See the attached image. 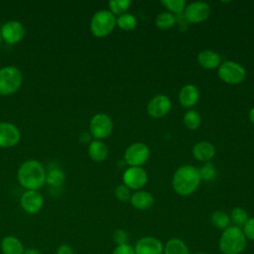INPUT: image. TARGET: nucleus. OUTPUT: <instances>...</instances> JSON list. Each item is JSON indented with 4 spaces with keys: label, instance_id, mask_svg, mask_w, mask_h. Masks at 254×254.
Instances as JSON below:
<instances>
[{
    "label": "nucleus",
    "instance_id": "1",
    "mask_svg": "<svg viewBox=\"0 0 254 254\" xmlns=\"http://www.w3.org/2000/svg\"><path fill=\"white\" fill-rule=\"evenodd\" d=\"M46 171L37 160H27L18 169L19 184L27 190H38L46 184Z\"/></svg>",
    "mask_w": 254,
    "mask_h": 254
},
{
    "label": "nucleus",
    "instance_id": "2",
    "mask_svg": "<svg viewBox=\"0 0 254 254\" xmlns=\"http://www.w3.org/2000/svg\"><path fill=\"white\" fill-rule=\"evenodd\" d=\"M200 181L201 179L197 168L191 165H184L174 174L172 182L173 189L180 195H190L196 190Z\"/></svg>",
    "mask_w": 254,
    "mask_h": 254
},
{
    "label": "nucleus",
    "instance_id": "3",
    "mask_svg": "<svg viewBox=\"0 0 254 254\" xmlns=\"http://www.w3.org/2000/svg\"><path fill=\"white\" fill-rule=\"evenodd\" d=\"M247 245V239L242 228L230 225L224 229L218 241V248L222 254H241Z\"/></svg>",
    "mask_w": 254,
    "mask_h": 254
},
{
    "label": "nucleus",
    "instance_id": "4",
    "mask_svg": "<svg viewBox=\"0 0 254 254\" xmlns=\"http://www.w3.org/2000/svg\"><path fill=\"white\" fill-rule=\"evenodd\" d=\"M23 82L21 70L13 65L0 68V95H10L19 90Z\"/></svg>",
    "mask_w": 254,
    "mask_h": 254
},
{
    "label": "nucleus",
    "instance_id": "5",
    "mask_svg": "<svg viewBox=\"0 0 254 254\" xmlns=\"http://www.w3.org/2000/svg\"><path fill=\"white\" fill-rule=\"evenodd\" d=\"M116 26V18L109 10L97 11L90 21V32L96 38L109 35Z\"/></svg>",
    "mask_w": 254,
    "mask_h": 254
},
{
    "label": "nucleus",
    "instance_id": "6",
    "mask_svg": "<svg viewBox=\"0 0 254 254\" xmlns=\"http://www.w3.org/2000/svg\"><path fill=\"white\" fill-rule=\"evenodd\" d=\"M219 78L228 84L241 83L246 77L245 68L232 61H225L218 66Z\"/></svg>",
    "mask_w": 254,
    "mask_h": 254
},
{
    "label": "nucleus",
    "instance_id": "7",
    "mask_svg": "<svg viewBox=\"0 0 254 254\" xmlns=\"http://www.w3.org/2000/svg\"><path fill=\"white\" fill-rule=\"evenodd\" d=\"M113 130L111 118L105 113L95 114L89 122V134L96 140L108 138Z\"/></svg>",
    "mask_w": 254,
    "mask_h": 254
},
{
    "label": "nucleus",
    "instance_id": "8",
    "mask_svg": "<svg viewBox=\"0 0 254 254\" xmlns=\"http://www.w3.org/2000/svg\"><path fill=\"white\" fill-rule=\"evenodd\" d=\"M150 157L149 147L141 142L131 144L124 153V160L130 167H141Z\"/></svg>",
    "mask_w": 254,
    "mask_h": 254
},
{
    "label": "nucleus",
    "instance_id": "9",
    "mask_svg": "<svg viewBox=\"0 0 254 254\" xmlns=\"http://www.w3.org/2000/svg\"><path fill=\"white\" fill-rule=\"evenodd\" d=\"M210 15V6L202 1L191 2L184 10L185 19L191 24H198L208 18Z\"/></svg>",
    "mask_w": 254,
    "mask_h": 254
},
{
    "label": "nucleus",
    "instance_id": "10",
    "mask_svg": "<svg viewBox=\"0 0 254 254\" xmlns=\"http://www.w3.org/2000/svg\"><path fill=\"white\" fill-rule=\"evenodd\" d=\"M122 180L128 189L138 190L146 185L148 176L146 171L141 167H129L125 170Z\"/></svg>",
    "mask_w": 254,
    "mask_h": 254
},
{
    "label": "nucleus",
    "instance_id": "11",
    "mask_svg": "<svg viewBox=\"0 0 254 254\" xmlns=\"http://www.w3.org/2000/svg\"><path fill=\"white\" fill-rule=\"evenodd\" d=\"M2 40L7 44L14 45L19 43L25 36L24 25L19 21H8L6 22L0 30Z\"/></svg>",
    "mask_w": 254,
    "mask_h": 254
},
{
    "label": "nucleus",
    "instance_id": "12",
    "mask_svg": "<svg viewBox=\"0 0 254 254\" xmlns=\"http://www.w3.org/2000/svg\"><path fill=\"white\" fill-rule=\"evenodd\" d=\"M172 108V102L167 95H155L147 105V113L153 118H162L169 113Z\"/></svg>",
    "mask_w": 254,
    "mask_h": 254
},
{
    "label": "nucleus",
    "instance_id": "13",
    "mask_svg": "<svg viewBox=\"0 0 254 254\" xmlns=\"http://www.w3.org/2000/svg\"><path fill=\"white\" fill-rule=\"evenodd\" d=\"M20 204L25 212L35 214L41 210L44 204V198L38 190H26L20 198Z\"/></svg>",
    "mask_w": 254,
    "mask_h": 254
},
{
    "label": "nucleus",
    "instance_id": "14",
    "mask_svg": "<svg viewBox=\"0 0 254 254\" xmlns=\"http://www.w3.org/2000/svg\"><path fill=\"white\" fill-rule=\"evenodd\" d=\"M21 134L16 125L10 122H0V148H10L19 143Z\"/></svg>",
    "mask_w": 254,
    "mask_h": 254
},
{
    "label": "nucleus",
    "instance_id": "15",
    "mask_svg": "<svg viewBox=\"0 0 254 254\" xmlns=\"http://www.w3.org/2000/svg\"><path fill=\"white\" fill-rule=\"evenodd\" d=\"M134 250L135 254H163L164 245L154 236H144L136 242Z\"/></svg>",
    "mask_w": 254,
    "mask_h": 254
},
{
    "label": "nucleus",
    "instance_id": "16",
    "mask_svg": "<svg viewBox=\"0 0 254 254\" xmlns=\"http://www.w3.org/2000/svg\"><path fill=\"white\" fill-rule=\"evenodd\" d=\"M199 99V91L193 84L184 85L179 92V101L185 108L194 106Z\"/></svg>",
    "mask_w": 254,
    "mask_h": 254
},
{
    "label": "nucleus",
    "instance_id": "17",
    "mask_svg": "<svg viewBox=\"0 0 254 254\" xmlns=\"http://www.w3.org/2000/svg\"><path fill=\"white\" fill-rule=\"evenodd\" d=\"M131 205L139 210H146L153 206L155 199L154 196L145 190H137L130 197Z\"/></svg>",
    "mask_w": 254,
    "mask_h": 254
},
{
    "label": "nucleus",
    "instance_id": "18",
    "mask_svg": "<svg viewBox=\"0 0 254 254\" xmlns=\"http://www.w3.org/2000/svg\"><path fill=\"white\" fill-rule=\"evenodd\" d=\"M191 153L197 161L209 162L215 155V149L211 143L207 141H200L192 147Z\"/></svg>",
    "mask_w": 254,
    "mask_h": 254
},
{
    "label": "nucleus",
    "instance_id": "19",
    "mask_svg": "<svg viewBox=\"0 0 254 254\" xmlns=\"http://www.w3.org/2000/svg\"><path fill=\"white\" fill-rule=\"evenodd\" d=\"M197 62L200 66L206 69H213L220 65V57L214 51L203 50L197 55Z\"/></svg>",
    "mask_w": 254,
    "mask_h": 254
},
{
    "label": "nucleus",
    "instance_id": "20",
    "mask_svg": "<svg viewBox=\"0 0 254 254\" xmlns=\"http://www.w3.org/2000/svg\"><path fill=\"white\" fill-rule=\"evenodd\" d=\"M88 155L94 162H103L108 156V148L101 140L91 141L88 145Z\"/></svg>",
    "mask_w": 254,
    "mask_h": 254
},
{
    "label": "nucleus",
    "instance_id": "21",
    "mask_svg": "<svg viewBox=\"0 0 254 254\" xmlns=\"http://www.w3.org/2000/svg\"><path fill=\"white\" fill-rule=\"evenodd\" d=\"M1 250L3 254H24L22 242L15 236H5L1 241Z\"/></svg>",
    "mask_w": 254,
    "mask_h": 254
},
{
    "label": "nucleus",
    "instance_id": "22",
    "mask_svg": "<svg viewBox=\"0 0 254 254\" xmlns=\"http://www.w3.org/2000/svg\"><path fill=\"white\" fill-rule=\"evenodd\" d=\"M163 254H190L186 242L180 238H171L164 245Z\"/></svg>",
    "mask_w": 254,
    "mask_h": 254
},
{
    "label": "nucleus",
    "instance_id": "23",
    "mask_svg": "<svg viewBox=\"0 0 254 254\" xmlns=\"http://www.w3.org/2000/svg\"><path fill=\"white\" fill-rule=\"evenodd\" d=\"M210 221L211 224L220 230L226 229L228 226H230V216L228 213H226L223 210H215L211 216H210Z\"/></svg>",
    "mask_w": 254,
    "mask_h": 254
},
{
    "label": "nucleus",
    "instance_id": "24",
    "mask_svg": "<svg viewBox=\"0 0 254 254\" xmlns=\"http://www.w3.org/2000/svg\"><path fill=\"white\" fill-rule=\"evenodd\" d=\"M116 25L124 31H132L137 26V19L134 15L125 13L116 18Z\"/></svg>",
    "mask_w": 254,
    "mask_h": 254
},
{
    "label": "nucleus",
    "instance_id": "25",
    "mask_svg": "<svg viewBox=\"0 0 254 254\" xmlns=\"http://www.w3.org/2000/svg\"><path fill=\"white\" fill-rule=\"evenodd\" d=\"M155 24L161 30H168L176 24V17L170 12H162L157 16Z\"/></svg>",
    "mask_w": 254,
    "mask_h": 254
},
{
    "label": "nucleus",
    "instance_id": "26",
    "mask_svg": "<svg viewBox=\"0 0 254 254\" xmlns=\"http://www.w3.org/2000/svg\"><path fill=\"white\" fill-rule=\"evenodd\" d=\"M65 180V176L64 172L60 169L51 170L46 177V183L54 188H59L64 185Z\"/></svg>",
    "mask_w": 254,
    "mask_h": 254
},
{
    "label": "nucleus",
    "instance_id": "27",
    "mask_svg": "<svg viewBox=\"0 0 254 254\" xmlns=\"http://www.w3.org/2000/svg\"><path fill=\"white\" fill-rule=\"evenodd\" d=\"M229 216H230V221L233 223V225L240 228L243 227V225L249 219L247 211L242 207H234L231 210Z\"/></svg>",
    "mask_w": 254,
    "mask_h": 254
},
{
    "label": "nucleus",
    "instance_id": "28",
    "mask_svg": "<svg viewBox=\"0 0 254 254\" xmlns=\"http://www.w3.org/2000/svg\"><path fill=\"white\" fill-rule=\"evenodd\" d=\"M184 124L188 129L190 130H194L196 129L201 122V118L200 115L195 111V110H189L184 114V118H183Z\"/></svg>",
    "mask_w": 254,
    "mask_h": 254
},
{
    "label": "nucleus",
    "instance_id": "29",
    "mask_svg": "<svg viewBox=\"0 0 254 254\" xmlns=\"http://www.w3.org/2000/svg\"><path fill=\"white\" fill-rule=\"evenodd\" d=\"M131 5L130 0H111L108 2L109 11L115 16V15H122L127 12Z\"/></svg>",
    "mask_w": 254,
    "mask_h": 254
},
{
    "label": "nucleus",
    "instance_id": "30",
    "mask_svg": "<svg viewBox=\"0 0 254 254\" xmlns=\"http://www.w3.org/2000/svg\"><path fill=\"white\" fill-rule=\"evenodd\" d=\"M161 4L165 6L172 14H181L186 8L185 0H162Z\"/></svg>",
    "mask_w": 254,
    "mask_h": 254
},
{
    "label": "nucleus",
    "instance_id": "31",
    "mask_svg": "<svg viewBox=\"0 0 254 254\" xmlns=\"http://www.w3.org/2000/svg\"><path fill=\"white\" fill-rule=\"evenodd\" d=\"M198 172L200 179L205 182L213 181L216 177V170L214 166L209 162H206L200 169H198Z\"/></svg>",
    "mask_w": 254,
    "mask_h": 254
},
{
    "label": "nucleus",
    "instance_id": "32",
    "mask_svg": "<svg viewBox=\"0 0 254 254\" xmlns=\"http://www.w3.org/2000/svg\"><path fill=\"white\" fill-rule=\"evenodd\" d=\"M115 196H116V198L118 200H120L122 202L129 201L130 197H131L130 189H128L124 184L123 185H119L115 189Z\"/></svg>",
    "mask_w": 254,
    "mask_h": 254
},
{
    "label": "nucleus",
    "instance_id": "33",
    "mask_svg": "<svg viewBox=\"0 0 254 254\" xmlns=\"http://www.w3.org/2000/svg\"><path fill=\"white\" fill-rule=\"evenodd\" d=\"M128 233L124 229H117L113 233V241L116 244V246L128 243Z\"/></svg>",
    "mask_w": 254,
    "mask_h": 254
},
{
    "label": "nucleus",
    "instance_id": "34",
    "mask_svg": "<svg viewBox=\"0 0 254 254\" xmlns=\"http://www.w3.org/2000/svg\"><path fill=\"white\" fill-rule=\"evenodd\" d=\"M242 231L246 239L254 241V217H251L247 220V222L242 227Z\"/></svg>",
    "mask_w": 254,
    "mask_h": 254
},
{
    "label": "nucleus",
    "instance_id": "35",
    "mask_svg": "<svg viewBox=\"0 0 254 254\" xmlns=\"http://www.w3.org/2000/svg\"><path fill=\"white\" fill-rule=\"evenodd\" d=\"M111 254H135L134 246L130 245L129 243L122 244V245H117Z\"/></svg>",
    "mask_w": 254,
    "mask_h": 254
},
{
    "label": "nucleus",
    "instance_id": "36",
    "mask_svg": "<svg viewBox=\"0 0 254 254\" xmlns=\"http://www.w3.org/2000/svg\"><path fill=\"white\" fill-rule=\"evenodd\" d=\"M56 254H73L72 248L67 244H62L58 247Z\"/></svg>",
    "mask_w": 254,
    "mask_h": 254
},
{
    "label": "nucleus",
    "instance_id": "37",
    "mask_svg": "<svg viewBox=\"0 0 254 254\" xmlns=\"http://www.w3.org/2000/svg\"><path fill=\"white\" fill-rule=\"evenodd\" d=\"M24 254H41V252L36 248H28L24 251Z\"/></svg>",
    "mask_w": 254,
    "mask_h": 254
},
{
    "label": "nucleus",
    "instance_id": "38",
    "mask_svg": "<svg viewBox=\"0 0 254 254\" xmlns=\"http://www.w3.org/2000/svg\"><path fill=\"white\" fill-rule=\"evenodd\" d=\"M249 119L254 124V107L251 108L250 111H249Z\"/></svg>",
    "mask_w": 254,
    "mask_h": 254
},
{
    "label": "nucleus",
    "instance_id": "39",
    "mask_svg": "<svg viewBox=\"0 0 254 254\" xmlns=\"http://www.w3.org/2000/svg\"><path fill=\"white\" fill-rule=\"evenodd\" d=\"M194 254H208V253H205V252H197V253H194Z\"/></svg>",
    "mask_w": 254,
    "mask_h": 254
},
{
    "label": "nucleus",
    "instance_id": "40",
    "mask_svg": "<svg viewBox=\"0 0 254 254\" xmlns=\"http://www.w3.org/2000/svg\"><path fill=\"white\" fill-rule=\"evenodd\" d=\"M2 41H3V40H2V37H1V33H0V45H1V43H2Z\"/></svg>",
    "mask_w": 254,
    "mask_h": 254
}]
</instances>
